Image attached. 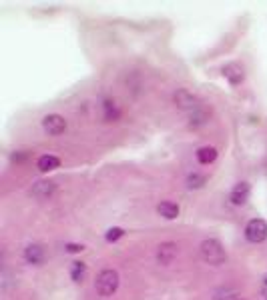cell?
<instances>
[{"label": "cell", "mask_w": 267, "mask_h": 300, "mask_svg": "<svg viewBox=\"0 0 267 300\" xmlns=\"http://www.w3.org/2000/svg\"><path fill=\"white\" fill-rule=\"evenodd\" d=\"M201 258L207 262V264H213V266H219L225 262L227 254L223 250L221 242L215 240V238H209V240H203L201 242Z\"/></svg>", "instance_id": "cell-1"}, {"label": "cell", "mask_w": 267, "mask_h": 300, "mask_svg": "<svg viewBox=\"0 0 267 300\" xmlns=\"http://www.w3.org/2000/svg\"><path fill=\"white\" fill-rule=\"evenodd\" d=\"M95 288L100 296H113L119 288V272L117 270H102L97 276V282H95Z\"/></svg>", "instance_id": "cell-2"}, {"label": "cell", "mask_w": 267, "mask_h": 300, "mask_svg": "<svg viewBox=\"0 0 267 300\" xmlns=\"http://www.w3.org/2000/svg\"><path fill=\"white\" fill-rule=\"evenodd\" d=\"M245 238L253 244H259L267 238V222L263 218H253L245 226Z\"/></svg>", "instance_id": "cell-3"}, {"label": "cell", "mask_w": 267, "mask_h": 300, "mask_svg": "<svg viewBox=\"0 0 267 300\" xmlns=\"http://www.w3.org/2000/svg\"><path fill=\"white\" fill-rule=\"evenodd\" d=\"M43 128L50 136H60L67 130V120L60 114H47L43 118Z\"/></svg>", "instance_id": "cell-4"}, {"label": "cell", "mask_w": 267, "mask_h": 300, "mask_svg": "<svg viewBox=\"0 0 267 300\" xmlns=\"http://www.w3.org/2000/svg\"><path fill=\"white\" fill-rule=\"evenodd\" d=\"M173 102L181 108V110H197L199 108V100H197V96L191 94L189 90H185V88H179L177 93L173 94Z\"/></svg>", "instance_id": "cell-5"}, {"label": "cell", "mask_w": 267, "mask_h": 300, "mask_svg": "<svg viewBox=\"0 0 267 300\" xmlns=\"http://www.w3.org/2000/svg\"><path fill=\"white\" fill-rule=\"evenodd\" d=\"M177 254H179V246L175 242H161L159 248H157V260H159V264L169 266L177 258Z\"/></svg>", "instance_id": "cell-6"}, {"label": "cell", "mask_w": 267, "mask_h": 300, "mask_svg": "<svg viewBox=\"0 0 267 300\" xmlns=\"http://www.w3.org/2000/svg\"><path fill=\"white\" fill-rule=\"evenodd\" d=\"M249 194H251L249 184H247V182H237V184L233 186L231 194H229V200H231L233 206H243V204L249 200Z\"/></svg>", "instance_id": "cell-7"}, {"label": "cell", "mask_w": 267, "mask_h": 300, "mask_svg": "<svg viewBox=\"0 0 267 300\" xmlns=\"http://www.w3.org/2000/svg\"><path fill=\"white\" fill-rule=\"evenodd\" d=\"M223 76L227 78V82H229L231 86H237V84H241L243 82L245 72H243L241 64L231 62V64H225V66H223Z\"/></svg>", "instance_id": "cell-8"}, {"label": "cell", "mask_w": 267, "mask_h": 300, "mask_svg": "<svg viewBox=\"0 0 267 300\" xmlns=\"http://www.w3.org/2000/svg\"><path fill=\"white\" fill-rule=\"evenodd\" d=\"M45 248L40 244H28L25 248V260L28 264H43L45 262Z\"/></svg>", "instance_id": "cell-9"}, {"label": "cell", "mask_w": 267, "mask_h": 300, "mask_svg": "<svg viewBox=\"0 0 267 300\" xmlns=\"http://www.w3.org/2000/svg\"><path fill=\"white\" fill-rule=\"evenodd\" d=\"M36 166H38L40 172H50V170H56L60 166V160L54 154H43L36 162Z\"/></svg>", "instance_id": "cell-10"}, {"label": "cell", "mask_w": 267, "mask_h": 300, "mask_svg": "<svg viewBox=\"0 0 267 300\" xmlns=\"http://www.w3.org/2000/svg\"><path fill=\"white\" fill-rule=\"evenodd\" d=\"M159 214L163 216V218H167V220H173V218H177L179 216V204L177 202H171V200H165V202H161L159 206Z\"/></svg>", "instance_id": "cell-11"}, {"label": "cell", "mask_w": 267, "mask_h": 300, "mask_svg": "<svg viewBox=\"0 0 267 300\" xmlns=\"http://www.w3.org/2000/svg\"><path fill=\"white\" fill-rule=\"evenodd\" d=\"M52 190H54L52 182L40 180V182H36V184L32 186V196H36V198H49L50 194H52Z\"/></svg>", "instance_id": "cell-12"}, {"label": "cell", "mask_w": 267, "mask_h": 300, "mask_svg": "<svg viewBox=\"0 0 267 300\" xmlns=\"http://www.w3.org/2000/svg\"><path fill=\"white\" fill-rule=\"evenodd\" d=\"M217 158V150L213 146H201L197 150V160L201 164H211V162Z\"/></svg>", "instance_id": "cell-13"}, {"label": "cell", "mask_w": 267, "mask_h": 300, "mask_svg": "<svg viewBox=\"0 0 267 300\" xmlns=\"http://www.w3.org/2000/svg\"><path fill=\"white\" fill-rule=\"evenodd\" d=\"M102 110H105V120H109V122H115V120H119V116H121L119 106H117L113 100H105Z\"/></svg>", "instance_id": "cell-14"}, {"label": "cell", "mask_w": 267, "mask_h": 300, "mask_svg": "<svg viewBox=\"0 0 267 300\" xmlns=\"http://www.w3.org/2000/svg\"><path fill=\"white\" fill-rule=\"evenodd\" d=\"M87 276V264L85 262H73V266H71V278H73L74 282H83Z\"/></svg>", "instance_id": "cell-15"}, {"label": "cell", "mask_w": 267, "mask_h": 300, "mask_svg": "<svg viewBox=\"0 0 267 300\" xmlns=\"http://www.w3.org/2000/svg\"><path fill=\"white\" fill-rule=\"evenodd\" d=\"M205 176L203 174H199V172H193V174H189V178H187V186L189 188H201V186L205 184Z\"/></svg>", "instance_id": "cell-16"}, {"label": "cell", "mask_w": 267, "mask_h": 300, "mask_svg": "<svg viewBox=\"0 0 267 300\" xmlns=\"http://www.w3.org/2000/svg\"><path fill=\"white\" fill-rule=\"evenodd\" d=\"M125 236V230L119 228V226H115V228H111V230L105 234V238H107V242H117L119 238Z\"/></svg>", "instance_id": "cell-17"}, {"label": "cell", "mask_w": 267, "mask_h": 300, "mask_svg": "<svg viewBox=\"0 0 267 300\" xmlns=\"http://www.w3.org/2000/svg\"><path fill=\"white\" fill-rule=\"evenodd\" d=\"M65 250H67V252H71V254H76V252H83V250H85V246H83V244H67V246H65Z\"/></svg>", "instance_id": "cell-18"}, {"label": "cell", "mask_w": 267, "mask_h": 300, "mask_svg": "<svg viewBox=\"0 0 267 300\" xmlns=\"http://www.w3.org/2000/svg\"><path fill=\"white\" fill-rule=\"evenodd\" d=\"M239 300H243V298H239Z\"/></svg>", "instance_id": "cell-19"}, {"label": "cell", "mask_w": 267, "mask_h": 300, "mask_svg": "<svg viewBox=\"0 0 267 300\" xmlns=\"http://www.w3.org/2000/svg\"><path fill=\"white\" fill-rule=\"evenodd\" d=\"M265 282H267V280H265Z\"/></svg>", "instance_id": "cell-20"}]
</instances>
